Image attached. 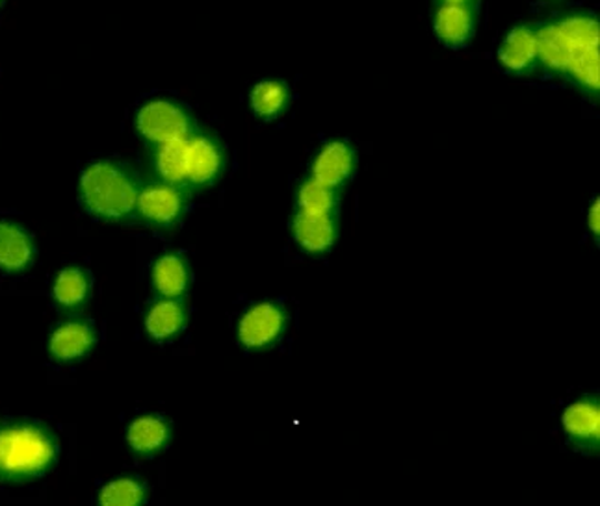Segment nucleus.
<instances>
[{"mask_svg":"<svg viewBox=\"0 0 600 506\" xmlns=\"http://www.w3.org/2000/svg\"><path fill=\"white\" fill-rule=\"evenodd\" d=\"M597 49L599 23L588 16H572L538 32V58L556 73H569L574 62Z\"/></svg>","mask_w":600,"mask_h":506,"instance_id":"f257e3e1","label":"nucleus"},{"mask_svg":"<svg viewBox=\"0 0 600 506\" xmlns=\"http://www.w3.org/2000/svg\"><path fill=\"white\" fill-rule=\"evenodd\" d=\"M80 195L93 214L119 220L137 206L138 190L126 169L116 163H93L80 181Z\"/></svg>","mask_w":600,"mask_h":506,"instance_id":"f03ea898","label":"nucleus"},{"mask_svg":"<svg viewBox=\"0 0 600 506\" xmlns=\"http://www.w3.org/2000/svg\"><path fill=\"white\" fill-rule=\"evenodd\" d=\"M57 455L51 434L32 425L0 431V478H24L46 472Z\"/></svg>","mask_w":600,"mask_h":506,"instance_id":"7ed1b4c3","label":"nucleus"},{"mask_svg":"<svg viewBox=\"0 0 600 506\" xmlns=\"http://www.w3.org/2000/svg\"><path fill=\"white\" fill-rule=\"evenodd\" d=\"M138 130L143 138L162 145L168 141L187 140L192 121L173 102L151 101L138 113Z\"/></svg>","mask_w":600,"mask_h":506,"instance_id":"20e7f679","label":"nucleus"},{"mask_svg":"<svg viewBox=\"0 0 600 506\" xmlns=\"http://www.w3.org/2000/svg\"><path fill=\"white\" fill-rule=\"evenodd\" d=\"M284 328V310L276 303H259L242 315L238 337L248 350H264L283 336Z\"/></svg>","mask_w":600,"mask_h":506,"instance_id":"39448f33","label":"nucleus"},{"mask_svg":"<svg viewBox=\"0 0 600 506\" xmlns=\"http://www.w3.org/2000/svg\"><path fill=\"white\" fill-rule=\"evenodd\" d=\"M292 234L306 253L323 254L331 251L339 240V223L334 214H311L298 210L292 220Z\"/></svg>","mask_w":600,"mask_h":506,"instance_id":"423d86ee","label":"nucleus"},{"mask_svg":"<svg viewBox=\"0 0 600 506\" xmlns=\"http://www.w3.org/2000/svg\"><path fill=\"white\" fill-rule=\"evenodd\" d=\"M353 168H356L353 149L344 141H331L318 152L312 162V181L334 190L350 179Z\"/></svg>","mask_w":600,"mask_h":506,"instance_id":"0eeeda50","label":"nucleus"},{"mask_svg":"<svg viewBox=\"0 0 600 506\" xmlns=\"http://www.w3.org/2000/svg\"><path fill=\"white\" fill-rule=\"evenodd\" d=\"M138 210L154 225H171L181 217L184 199L177 188L168 184H153L138 193Z\"/></svg>","mask_w":600,"mask_h":506,"instance_id":"6e6552de","label":"nucleus"},{"mask_svg":"<svg viewBox=\"0 0 600 506\" xmlns=\"http://www.w3.org/2000/svg\"><path fill=\"white\" fill-rule=\"evenodd\" d=\"M561 427L574 444L599 447L600 406L594 399L574 401L561 414Z\"/></svg>","mask_w":600,"mask_h":506,"instance_id":"1a4fd4ad","label":"nucleus"},{"mask_svg":"<svg viewBox=\"0 0 600 506\" xmlns=\"http://www.w3.org/2000/svg\"><path fill=\"white\" fill-rule=\"evenodd\" d=\"M223 158L220 146L209 138L188 140V181L192 184H210L220 175Z\"/></svg>","mask_w":600,"mask_h":506,"instance_id":"9d476101","label":"nucleus"},{"mask_svg":"<svg viewBox=\"0 0 600 506\" xmlns=\"http://www.w3.org/2000/svg\"><path fill=\"white\" fill-rule=\"evenodd\" d=\"M538 60V32L528 27L511 30L500 47V62L513 73H524Z\"/></svg>","mask_w":600,"mask_h":506,"instance_id":"9b49d317","label":"nucleus"},{"mask_svg":"<svg viewBox=\"0 0 600 506\" xmlns=\"http://www.w3.org/2000/svg\"><path fill=\"white\" fill-rule=\"evenodd\" d=\"M34 245L29 234L18 225L0 221V267L21 271L32 262Z\"/></svg>","mask_w":600,"mask_h":506,"instance_id":"f8f14e48","label":"nucleus"},{"mask_svg":"<svg viewBox=\"0 0 600 506\" xmlns=\"http://www.w3.org/2000/svg\"><path fill=\"white\" fill-rule=\"evenodd\" d=\"M474 27L472 12L464 4H444L436 13V32L442 43L450 47L463 45Z\"/></svg>","mask_w":600,"mask_h":506,"instance_id":"ddd939ff","label":"nucleus"},{"mask_svg":"<svg viewBox=\"0 0 600 506\" xmlns=\"http://www.w3.org/2000/svg\"><path fill=\"white\" fill-rule=\"evenodd\" d=\"M93 331L86 323H66L51 337V353L60 361H73L86 355L93 345Z\"/></svg>","mask_w":600,"mask_h":506,"instance_id":"4468645a","label":"nucleus"},{"mask_svg":"<svg viewBox=\"0 0 600 506\" xmlns=\"http://www.w3.org/2000/svg\"><path fill=\"white\" fill-rule=\"evenodd\" d=\"M153 284L157 292L162 293L166 297H181L182 293L187 292L190 284V273L188 265L182 256L170 253L154 264Z\"/></svg>","mask_w":600,"mask_h":506,"instance_id":"2eb2a0df","label":"nucleus"},{"mask_svg":"<svg viewBox=\"0 0 600 506\" xmlns=\"http://www.w3.org/2000/svg\"><path fill=\"white\" fill-rule=\"evenodd\" d=\"M184 323H187V312L181 303L160 301L149 310L146 326L154 340H170L182 331Z\"/></svg>","mask_w":600,"mask_h":506,"instance_id":"dca6fc26","label":"nucleus"},{"mask_svg":"<svg viewBox=\"0 0 600 506\" xmlns=\"http://www.w3.org/2000/svg\"><path fill=\"white\" fill-rule=\"evenodd\" d=\"M157 171L164 181L182 184L188 181V138L168 141L157 152Z\"/></svg>","mask_w":600,"mask_h":506,"instance_id":"f3484780","label":"nucleus"},{"mask_svg":"<svg viewBox=\"0 0 600 506\" xmlns=\"http://www.w3.org/2000/svg\"><path fill=\"white\" fill-rule=\"evenodd\" d=\"M129 444L140 453L162 449L170 438V428L159 417H140L129 427Z\"/></svg>","mask_w":600,"mask_h":506,"instance_id":"a211bd4d","label":"nucleus"},{"mask_svg":"<svg viewBox=\"0 0 600 506\" xmlns=\"http://www.w3.org/2000/svg\"><path fill=\"white\" fill-rule=\"evenodd\" d=\"M289 102L287 85L276 80H267L257 84L251 91V107L257 115L262 119L278 118Z\"/></svg>","mask_w":600,"mask_h":506,"instance_id":"6ab92c4d","label":"nucleus"},{"mask_svg":"<svg viewBox=\"0 0 600 506\" xmlns=\"http://www.w3.org/2000/svg\"><path fill=\"white\" fill-rule=\"evenodd\" d=\"M90 293V282L80 270H63L54 282V298L62 306H79Z\"/></svg>","mask_w":600,"mask_h":506,"instance_id":"aec40b11","label":"nucleus"},{"mask_svg":"<svg viewBox=\"0 0 600 506\" xmlns=\"http://www.w3.org/2000/svg\"><path fill=\"white\" fill-rule=\"evenodd\" d=\"M298 206L301 212H311V214H334V206H337L334 190L312 179L303 182L298 192Z\"/></svg>","mask_w":600,"mask_h":506,"instance_id":"412c9836","label":"nucleus"},{"mask_svg":"<svg viewBox=\"0 0 600 506\" xmlns=\"http://www.w3.org/2000/svg\"><path fill=\"white\" fill-rule=\"evenodd\" d=\"M146 489L134 478H119L104 486L101 492V505L107 506H134L142 503Z\"/></svg>","mask_w":600,"mask_h":506,"instance_id":"4be33fe9","label":"nucleus"},{"mask_svg":"<svg viewBox=\"0 0 600 506\" xmlns=\"http://www.w3.org/2000/svg\"><path fill=\"white\" fill-rule=\"evenodd\" d=\"M589 231L593 232L594 236H600V201L599 198L594 199L593 204L589 206L588 214Z\"/></svg>","mask_w":600,"mask_h":506,"instance_id":"5701e85b","label":"nucleus"},{"mask_svg":"<svg viewBox=\"0 0 600 506\" xmlns=\"http://www.w3.org/2000/svg\"><path fill=\"white\" fill-rule=\"evenodd\" d=\"M442 2H447V4H467L470 0H442Z\"/></svg>","mask_w":600,"mask_h":506,"instance_id":"b1692460","label":"nucleus"}]
</instances>
